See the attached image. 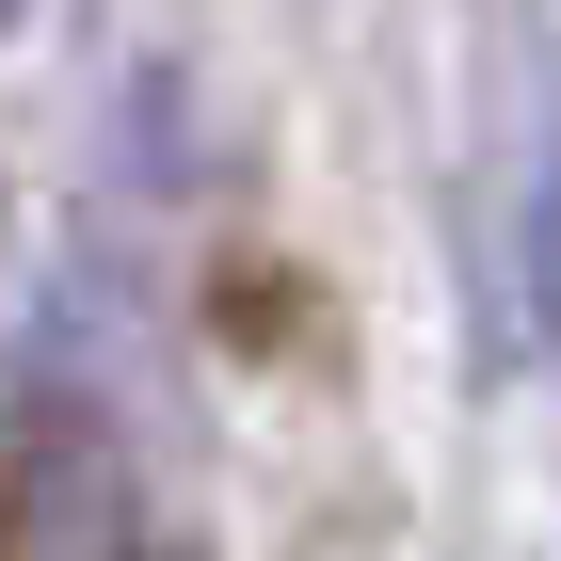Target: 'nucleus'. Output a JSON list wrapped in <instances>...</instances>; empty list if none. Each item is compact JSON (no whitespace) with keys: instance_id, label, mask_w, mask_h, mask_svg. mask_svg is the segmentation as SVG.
Here are the masks:
<instances>
[{"instance_id":"nucleus-1","label":"nucleus","mask_w":561,"mask_h":561,"mask_svg":"<svg viewBox=\"0 0 561 561\" xmlns=\"http://www.w3.org/2000/svg\"><path fill=\"white\" fill-rule=\"evenodd\" d=\"M33 561H129V466L96 433H48L33 449Z\"/></svg>"},{"instance_id":"nucleus-2","label":"nucleus","mask_w":561,"mask_h":561,"mask_svg":"<svg viewBox=\"0 0 561 561\" xmlns=\"http://www.w3.org/2000/svg\"><path fill=\"white\" fill-rule=\"evenodd\" d=\"M514 289H529V337L561 353V145H546V176H529V209H514Z\"/></svg>"},{"instance_id":"nucleus-3","label":"nucleus","mask_w":561,"mask_h":561,"mask_svg":"<svg viewBox=\"0 0 561 561\" xmlns=\"http://www.w3.org/2000/svg\"><path fill=\"white\" fill-rule=\"evenodd\" d=\"M16 16H33V0H0V33H16Z\"/></svg>"}]
</instances>
